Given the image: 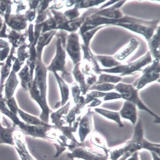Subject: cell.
<instances>
[{
  "label": "cell",
  "mask_w": 160,
  "mask_h": 160,
  "mask_svg": "<svg viewBox=\"0 0 160 160\" xmlns=\"http://www.w3.org/2000/svg\"><path fill=\"white\" fill-rule=\"evenodd\" d=\"M132 138L134 141L132 148L127 153L121 157L119 160H126L133 154L142 149L150 151L153 143L146 140L143 138V131L142 120L139 119L134 129Z\"/></svg>",
  "instance_id": "cell-1"
},
{
  "label": "cell",
  "mask_w": 160,
  "mask_h": 160,
  "mask_svg": "<svg viewBox=\"0 0 160 160\" xmlns=\"http://www.w3.org/2000/svg\"><path fill=\"white\" fill-rule=\"evenodd\" d=\"M115 89L120 93L121 98L134 103L141 110L147 112L157 118H159L149 110L143 103L138 96L137 90L132 85L119 83L115 86Z\"/></svg>",
  "instance_id": "cell-2"
},
{
  "label": "cell",
  "mask_w": 160,
  "mask_h": 160,
  "mask_svg": "<svg viewBox=\"0 0 160 160\" xmlns=\"http://www.w3.org/2000/svg\"><path fill=\"white\" fill-rule=\"evenodd\" d=\"M17 126L23 132L24 135L35 138H42L45 137L46 132L51 127L49 125L41 126L29 125L21 121Z\"/></svg>",
  "instance_id": "cell-3"
},
{
  "label": "cell",
  "mask_w": 160,
  "mask_h": 160,
  "mask_svg": "<svg viewBox=\"0 0 160 160\" xmlns=\"http://www.w3.org/2000/svg\"><path fill=\"white\" fill-rule=\"evenodd\" d=\"M159 77V66L157 62H155L145 71L143 75L138 81L136 87L137 90L142 89L147 84L156 81Z\"/></svg>",
  "instance_id": "cell-4"
},
{
  "label": "cell",
  "mask_w": 160,
  "mask_h": 160,
  "mask_svg": "<svg viewBox=\"0 0 160 160\" xmlns=\"http://www.w3.org/2000/svg\"><path fill=\"white\" fill-rule=\"evenodd\" d=\"M69 155L71 158H81L85 160H108L109 154L96 152L91 150L81 148L76 149Z\"/></svg>",
  "instance_id": "cell-5"
},
{
  "label": "cell",
  "mask_w": 160,
  "mask_h": 160,
  "mask_svg": "<svg viewBox=\"0 0 160 160\" xmlns=\"http://www.w3.org/2000/svg\"><path fill=\"white\" fill-rule=\"evenodd\" d=\"M7 127H3L0 124V145L6 144L14 146L15 145L14 133L16 130L17 126L15 124L10 126L4 117L3 118Z\"/></svg>",
  "instance_id": "cell-6"
},
{
  "label": "cell",
  "mask_w": 160,
  "mask_h": 160,
  "mask_svg": "<svg viewBox=\"0 0 160 160\" xmlns=\"http://www.w3.org/2000/svg\"><path fill=\"white\" fill-rule=\"evenodd\" d=\"M17 72L13 69L4 84V97L6 100L13 97V96L19 83V81L16 75Z\"/></svg>",
  "instance_id": "cell-7"
},
{
  "label": "cell",
  "mask_w": 160,
  "mask_h": 160,
  "mask_svg": "<svg viewBox=\"0 0 160 160\" xmlns=\"http://www.w3.org/2000/svg\"><path fill=\"white\" fill-rule=\"evenodd\" d=\"M120 115L124 118L129 120L135 125L137 119V112L136 105L132 102L126 101L120 112Z\"/></svg>",
  "instance_id": "cell-8"
},
{
  "label": "cell",
  "mask_w": 160,
  "mask_h": 160,
  "mask_svg": "<svg viewBox=\"0 0 160 160\" xmlns=\"http://www.w3.org/2000/svg\"><path fill=\"white\" fill-rule=\"evenodd\" d=\"M92 129L91 113L90 112L85 116L80 124L79 134L82 141L84 140Z\"/></svg>",
  "instance_id": "cell-9"
},
{
  "label": "cell",
  "mask_w": 160,
  "mask_h": 160,
  "mask_svg": "<svg viewBox=\"0 0 160 160\" xmlns=\"http://www.w3.org/2000/svg\"><path fill=\"white\" fill-rule=\"evenodd\" d=\"M119 25L124 27L130 30L142 34L147 38L152 37L153 30L152 28L137 24L126 23H120Z\"/></svg>",
  "instance_id": "cell-10"
},
{
  "label": "cell",
  "mask_w": 160,
  "mask_h": 160,
  "mask_svg": "<svg viewBox=\"0 0 160 160\" xmlns=\"http://www.w3.org/2000/svg\"><path fill=\"white\" fill-rule=\"evenodd\" d=\"M18 76L22 89L25 91L29 90L33 81L28 67L27 66H25L18 73Z\"/></svg>",
  "instance_id": "cell-11"
},
{
  "label": "cell",
  "mask_w": 160,
  "mask_h": 160,
  "mask_svg": "<svg viewBox=\"0 0 160 160\" xmlns=\"http://www.w3.org/2000/svg\"><path fill=\"white\" fill-rule=\"evenodd\" d=\"M6 101V99L3 97V93L0 94V112L7 116L17 126L21 121L18 116L14 115L10 111Z\"/></svg>",
  "instance_id": "cell-12"
},
{
  "label": "cell",
  "mask_w": 160,
  "mask_h": 160,
  "mask_svg": "<svg viewBox=\"0 0 160 160\" xmlns=\"http://www.w3.org/2000/svg\"><path fill=\"white\" fill-rule=\"evenodd\" d=\"M18 114L26 124L36 126H47L48 124L41 121L38 118L24 112L19 108Z\"/></svg>",
  "instance_id": "cell-13"
},
{
  "label": "cell",
  "mask_w": 160,
  "mask_h": 160,
  "mask_svg": "<svg viewBox=\"0 0 160 160\" xmlns=\"http://www.w3.org/2000/svg\"><path fill=\"white\" fill-rule=\"evenodd\" d=\"M95 110L106 118L116 122L120 127H123L124 126L121 119L120 115L118 113L100 108H95Z\"/></svg>",
  "instance_id": "cell-14"
},
{
  "label": "cell",
  "mask_w": 160,
  "mask_h": 160,
  "mask_svg": "<svg viewBox=\"0 0 160 160\" xmlns=\"http://www.w3.org/2000/svg\"><path fill=\"white\" fill-rule=\"evenodd\" d=\"M150 61L151 58L147 56L134 63L128 65V70L124 75L129 74L137 70L148 63Z\"/></svg>",
  "instance_id": "cell-15"
},
{
  "label": "cell",
  "mask_w": 160,
  "mask_h": 160,
  "mask_svg": "<svg viewBox=\"0 0 160 160\" xmlns=\"http://www.w3.org/2000/svg\"><path fill=\"white\" fill-rule=\"evenodd\" d=\"M54 74L60 87L62 96V105L63 106L65 103L69 99V88L67 86L55 72H54Z\"/></svg>",
  "instance_id": "cell-16"
},
{
  "label": "cell",
  "mask_w": 160,
  "mask_h": 160,
  "mask_svg": "<svg viewBox=\"0 0 160 160\" xmlns=\"http://www.w3.org/2000/svg\"><path fill=\"white\" fill-rule=\"evenodd\" d=\"M121 79V77L117 76L102 74L100 76L98 81L95 85L103 83H116L120 82Z\"/></svg>",
  "instance_id": "cell-17"
},
{
  "label": "cell",
  "mask_w": 160,
  "mask_h": 160,
  "mask_svg": "<svg viewBox=\"0 0 160 160\" xmlns=\"http://www.w3.org/2000/svg\"><path fill=\"white\" fill-rule=\"evenodd\" d=\"M137 45V42L135 40H132L130 44L123 52L116 57L120 60H122L127 57L136 48Z\"/></svg>",
  "instance_id": "cell-18"
},
{
  "label": "cell",
  "mask_w": 160,
  "mask_h": 160,
  "mask_svg": "<svg viewBox=\"0 0 160 160\" xmlns=\"http://www.w3.org/2000/svg\"><path fill=\"white\" fill-rule=\"evenodd\" d=\"M115 86L110 83H103L95 85L90 88V90H94L99 92H106L115 89Z\"/></svg>",
  "instance_id": "cell-19"
},
{
  "label": "cell",
  "mask_w": 160,
  "mask_h": 160,
  "mask_svg": "<svg viewBox=\"0 0 160 160\" xmlns=\"http://www.w3.org/2000/svg\"><path fill=\"white\" fill-rule=\"evenodd\" d=\"M99 59L102 65L105 67L111 68L119 65V63L110 57H101Z\"/></svg>",
  "instance_id": "cell-20"
},
{
  "label": "cell",
  "mask_w": 160,
  "mask_h": 160,
  "mask_svg": "<svg viewBox=\"0 0 160 160\" xmlns=\"http://www.w3.org/2000/svg\"><path fill=\"white\" fill-rule=\"evenodd\" d=\"M6 103L10 111L14 115L18 116V109L16 100L13 97L6 100Z\"/></svg>",
  "instance_id": "cell-21"
},
{
  "label": "cell",
  "mask_w": 160,
  "mask_h": 160,
  "mask_svg": "<svg viewBox=\"0 0 160 160\" xmlns=\"http://www.w3.org/2000/svg\"><path fill=\"white\" fill-rule=\"evenodd\" d=\"M128 65H121L111 68L103 69L102 71L109 73H122L124 75L128 69Z\"/></svg>",
  "instance_id": "cell-22"
},
{
  "label": "cell",
  "mask_w": 160,
  "mask_h": 160,
  "mask_svg": "<svg viewBox=\"0 0 160 160\" xmlns=\"http://www.w3.org/2000/svg\"><path fill=\"white\" fill-rule=\"evenodd\" d=\"M99 14L110 18H117L121 17V14L119 12L111 10H103L99 12Z\"/></svg>",
  "instance_id": "cell-23"
},
{
  "label": "cell",
  "mask_w": 160,
  "mask_h": 160,
  "mask_svg": "<svg viewBox=\"0 0 160 160\" xmlns=\"http://www.w3.org/2000/svg\"><path fill=\"white\" fill-rule=\"evenodd\" d=\"M121 98V97L120 94L115 92H112L106 93L105 96L104 97L103 100L105 101Z\"/></svg>",
  "instance_id": "cell-24"
},
{
  "label": "cell",
  "mask_w": 160,
  "mask_h": 160,
  "mask_svg": "<svg viewBox=\"0 0 160 160\" xmlns=\"http://www.w3.org/2000/svg\"><path fill=\"white\" fill-rule=\"evenodd\" d=\"M106 93L99 91H93L88 95L87 97L91 98H101L104 97Z\"/></svg>",
  "instance_id": "cell-25"
},
{
  "label": "cell",
  "mask_w": 160,
  "mask_h": 160,
  "mask_svg": "<svg viewBox=\"0 0 160 160\" xmlns=\"http://www.w3.org/2000/svg\"><path fill=\"white\" fill-rule=\"evenodd\" d=\"M11 24L13 28L16 29H22L24 26V23L20 21L17 20H13Z\"/></svg>",
  "instance_id": "cell-26"
},
{
  "label": "cell",
  "mask_w": 160,
  "mask_h": 160,
  "mask_svg": "<svg viewBox=\"0 0 160 160\" xmlns=\"http://www.w3.org/2000/svg\"><path fill=\"white\" fill-rule=\"evenodd\" d=\"M96 77L94 75H92L89 77L87 80V83L88 86L92 85L96 81Z\"/></svg>",
  "instance_id": "cell-27"
},
{
  "label": "cell",
  "mask_w": 160,
  "mask_h": 160,
  "mask_svg": "<svg viewBox=\"0 0 160 160\" xmlns=\"http://www.w3.org/2000/svg\"><path fill=\"white\" fill-rule=\"evenodd\" d=\"M8 51L9 49L7 48L0 52V59L1 61L3 60L7 57Z\"/></svg>",
  "instance_id": "cell-28"
},
{
  "label": "cell",
  "mask_w": 160,
  "mask_h": 160,
  "mask_svg": "<svg viewBox=\"0 0 160 160\" xmlns=\"http://www.w3.org/2000/svg\"><path fill=\"white\" fill-rule=\"evenodd\" d=\"M21 68V64L19 62L18 60H17L13 67V69L16 71L17 72H18L19 70H20Z\"/></svg>",
  "instance_id": "cell-29"
},
{
  "label": "cell",
  "mask_w": 160,
  "mask_h": 160,
  "mask_svg": "<svg viewBox=\"0 0 160 160\" xmlns=\"http://www.w3.org/2000/svg\"><path fill=\"white\" fill-rule=\"evenodd\" d=\"M126 160H139L138 152H136L133 154Z\"/></svg>",
  "instance_id": "cell-30"
},
{
  "label": "cell",
  "mask_w": 160,
  "mask_h": 160,
  "mask_svg": "<svg viewBox=\"0 0 160 160\" xmlns=\"http://www.w3.org/2000/svg\"><path fill=\"white\" fill-rule=\"evenodd\" d=\"M93 101L91 103L90 105V107H95L99 105L101 102V101L100 100L96 99H93Z\"/></svg>",
  "instance_id": "cell-31"
},
{
  "label": "cell",
  "mask_w": 160,
  "mask_h": 160,
  "mask_svg": "<svg viewBox=\"0 0 160 160\" xmlns=\"http://www.w3.org/2000/svg\"><path fill=\"white\" fill-rule=\"evenodd\" d=\"M152 156L153 160H160V156L156 153L153 152H150Z\"/></svg>",
  "instance_id": "cell-32"
},
{
  "label": "cell",
  "mask_w": 160,
  "mask_h": 160,
  "mask_svg": "<svg viewBox=\"0 0 160 160\" xmlns=\"http://www.w3.org/2000/svg\"><path fill=\"white\" fill-rule=\"evenodd\" d=\"M29 32H30V41H32L33 39L32 38V26H30V28L29 29Z\"/></svg>",
  "instance_id": "cell-33"
},
{
  "label": "cell",
  "mask_w": 160,
  "mask_h": 160,
  "mask_svg": "<svg viewBox=\"0 0 160 160\" xmlns=\"http://www.w3.org/2000/svg\"><path fill=\"white\" fill-rule=\"evenodd\" d=\"M7 45V43L4 42L0 41V47H4Z\"/></svg>",
  "instance_id": "cell-34"
},
{
  "label": "cell",
  "mask_w": 160,
  "mask_h": 160,
  "mask_svg": "<svg viewBox=\"0 0 160 160\" xmlns=\"http://www.w3.org/2000/svg\"><path fill=\"white\" fill-rule=\"evenodd\" d=\"M6 29V26L5 25L4 26V27L3 28L2 32V36H5V37L6 36V35H5V34H4L5 32Z\"/></svg>",
  "instance_id": "cell-35"
},
{
  "label": "cell",
  "mask_w": 160,
  "mask_h": 160,
  "mask_svg": "<svg viewBox=\"0 0 160 160\" xmlns=\"http://www.w3.org/2000/svg\"><path fill=\"white\" fill-rule=\"evenodd\" d=\"M4 90V86H0V94L2 93Z\"/></svg>",
  "instance_id": "cell-36"
},
{
  "label": "cell",
  "mask_w": 160,
  "mask_h": 160,
  "mask_svg": "<svg viewBox=\"0 0 160 160\" xmlns=\"http://www.w3.org/2000/svg\"><path fill=\"white\" fill-rule=\"evenodd\" d=\"M1 123V114H0V124Z\"/></svg>",
  "instance_id": "cell-37"
},
{
  "label": "cell",
  "mask_w": 160,
  "mask_h": 160,
  "mask_svg": "<svg viewBox=\"0 0 160 160\" xmlns=\"http://www.w3.org/2000/svg\"><path fill=\"white\" fill-rule=\"evenodd\" d=\"M0 13H1V12H0Z\"/></svg>",
  "instance_id": "cell-38"
}]
</instances>
